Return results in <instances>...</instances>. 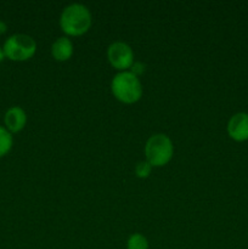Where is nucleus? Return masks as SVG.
<instances>
[{
    "label": "nucleus",
    "instance_id": "1",
    "mask_svg": "<svg viewBox=\"0 0 248 249\" xmlns=\"http://www.w3.org/2000/svg\"><path fill=\"white\" fill-rule=\"evenodd\" d=\"M91 12L83 4H71L63 9L60 16V27L67 36H79L91 27Z\"/></svg>",
    "mask_w": 248,
    "mask_h": 249
},
{
    "label": "nucleus",
    "instance_id": "2",
    "mask_svg": "<svg viewBox=\"0 0 248 249\" xmlns=\"http://www.w3.org/2000/svg\"><path fill=\"white\" fill-rule=\"evenodd\" d=\"M112 95L119 102L131 105L138 102L142 97L143 88L139 77L130 71L117 73L111 82Z\"/></svg>",
    "mask_w": 248,
    "mask_h": 249
},
{
    "label": "nucleus",
    "instance_id": "3",
    "mask_svg": "<svg viewBox=\"0 0 248 249\" xmlns=\"http://www.w3.org/2000/svg\"><path fill=\"white\" fill-rule=\"evenodd\" d=\"M174 155V145L165 134H155L150 136L145 145L146 160L156 168L167 165Z\"/></svg>",
    "mask_w": 248,
    "mask_h": 249
},
{
    "label": "nucleus",
    "instance_id": "4",
    "mask_svg": "<svg viewBox=\"0 0 248 249\" xmlns=\"http://www.w3.org/2000/svg\"><path fill=\"white\" fill-rule=\"evenodd\" d=\"M2 50L9 60L27 61L35 55L36 41L27 34H14L5 40Z\"/></svg>",
    "mask_w": 248,
    "mask_h": 249
},
{
    "label": "nucleus",
    "instance_id": "5",
    "mask_svg": "<svg viewBox=\"0 0 248 249\" xmlns=\"http://www.w3.org/2000/svg\"><path fill=\"white\" fill-rule=\"evenodd\" d=\"M107 58L108 62L113 68H116L119 72L129 71L133 66L134 61V51L124 41H114L107 49Z\"/></svg>",
    "mask_w": 248,
    "mask_h": 249
},
{
    "label": "nucleus",
    "instance_id": "6",
    "mask_svg": "<svg viewBox=\"0 0 248 249\" xmlns=\"http://www.w3.org/2000/svg\"><path fill=\"white\" fill-rule=\"evenodd\" d=\"M229 136L236 142H243L248 140V113L238 112L233 114L228 122L226 126Z\"/></svg>",
    "mask_w": 248,
    "mask_h": 249
},
{
    "label": "nucleus",
    "instance_id": "7",
    "mask_svg": "<svg viewBox=\"0 0 248 249\" xmlns=\"http://www.w3.org/2000/svg\"><path fill=\"white\" fill-rule=\"evenodd\" d=\"M5 128L11 134L19 133L26 126L27 114L22 107L14 106L10 107L4 116Z\"/></svg>",
    "mask_w": 248,
    "mask_h": 249
},
{
    "label": "nucleus",
    "instance_id": "8",
    "mask_svg": "<svg viewBox=\"0 0 248 249\" xmlns=\"http://www.w3.org/2000/svg\"><path fill=\"white\" fill-rule=\"evenodd\" d=\"M73 53H74V46L68 36H60L51 45V55L53 60L58 62L68 61L73 56Z\"/></svg>",
    "mask_w": 248,
    "mask_h": 249
},
{
    "label": "nucleus",
    "instance_id": "9",
    "mask_svg": "<svg viewBox=\"0 0 248 249\" xmlns=\"http://www.w3.org/2000/svg\"><path fill=\"white\" fill-rule=\"evenodd\" d=\"M14 145L12 134L5 126L0 125V158L6 156Z\"/></svg>",
    "mask_w": 248,
    "mask_h": 249
},
{
    "label": "nucleus",
    "instance_id": "10",
    "mask_svg": "<svg viewBox=\"0 0 248 249\" xmlns=\"http://www.w3.org/2000/svg\"><path fill=\"white\" fill-rule=\"evenodd\" d=\"M126 249H148V241L141 233H133L126 241Z\"/></svg>",
    "mask_w": 248,
    "mask_h": 249
},
{
    "label": "nucleus",
    "instance_id": "11",
    "mask_svg": "<svg viewBox=\"0 0 248 249\" xmlns=\"http://www.w3.org/2000/svg\"><path fill=\"white\" fill-rule=\"evenodd\" d=\"M151 172H152V165L147 162V160H140L138 162L135 167V174L136 177L140 179H146L150 177Z\"/></svg>",
    "mask_w": 248,
    "mask_h": 249
},
{
    "label": "nucleus",
    "instance_id": "12",
    "mask_svg": "<svg viewBox=\"0 0 248 249\" xmlns=\"http://www.w3.org/2000/svg\"><path fill=\"white\" fill-rule=\"evenodd\" d=\"M129 71H130L131 73H134L136 77H139V75H141L143 72H145V65L141 62H134L133 66H131V68Z\"/></svg>",
    "mask_w": 248,
    "mask_h": 249
},
{
    "label": "nucleus",
    "instance_id": "13",
    "mask_svg": "<svg viewBox=\"0 0 248 249\" xmlns=\"http://www.w3.org/2000/svg\"><path fill=\"white\" fill-rule=\"evenodd\" d=\"M7 31V26L4 21H0V34H4Z\"/></svg>",
    "mask_w": 248,
    "mask_h": 249
},
{
    "label": "nucleus",
    "instance_id": "14",
    "mask_svg": "<svg viewBox=\"0 0 248 249\" xmlns=\"http://www.w3.org/2000/svg\"><path fill=\"white\" fill-rule=\"evenodd\" d=\"M5 58V53H4V50H2V48L0 46V62H2Z\"/></svg>",
    "mask_w": 248,
    "mask_h": 249
}]
</instances>
